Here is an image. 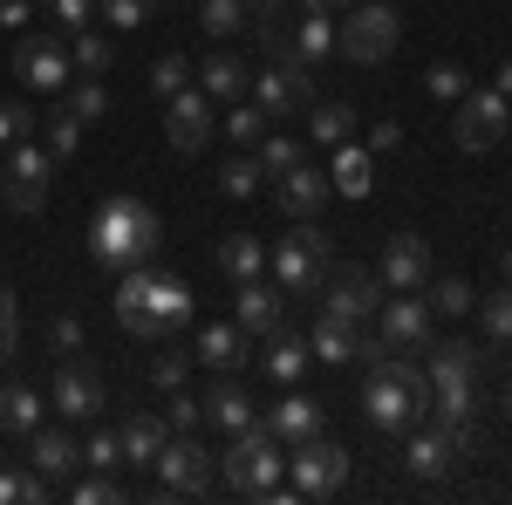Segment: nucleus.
Returning a JSON list of instances; mask_svg holds the SVG:
<instances>
[{
	"label": "nucleus",
	"instance_id": "obj_1",
	"mask_svg": "<svg viewBox=\"0 0 512 505\" xmlns=\"http://www.w3.org/2000/svg\"><path fill=\"white\" fill-rule=\"evenodd\" d=\"M158 246H164V219H158V205H144L137 192H117V198H103L96 205V219H89V260L96 267H151L158 260Z\"/></svg>",
	"mask_w": 512,
	"mask_h": 505
},
{
	"label": "nucleus",
	"instance_id": "obj_2",
	"mask_svg": "<svg viewBox=\"0 0 512 505\" xmlns=\"http://www.w3.org/2000/svg\"><path fill=\"white\" fill-rule=\"evenodd\" d=\"M192 287L178 273H158V267H123L117 280V321L137 335V342H171L185 321H192Z\"/></svg>",
	"mask_w": 512,
	"mask_h": 505
},
{
	"label": "nucleus",
	"instance_id": "obj_3",
	"mask_svg": "<svg viewBox=\"0 0 512 505\" xmlns=\"http://www.w3.org/2000/svg\"><path fill=\"white\" fill-rule=\"evenodd\" d=\"M362 417L383 430V437H410V430L431 417V376L417 362H376L369 383H362Z\"/></svg>",
	"mask_w": 512,
	"mask_h": 505
},
{
	"label": "nucleus",
	"instance_id": "obj_4",
	"mask_svg": "<svg viewBox=\"0 0 512 505\" xmlns=\"http://www.w3.org/2000/svg\"><path fill=\"white\" fill-rule=\"evenodd\" d=\"M287 444L274 437V424L267 417H253L246 430H233V444H226V458H219V471H226V485H233L239 499H294L287 485H280V471H287V458H280Z\"/></svg>",
	"mask_w": 512,
	"mask_h": 505
},
{
	"label": "nucleus",
	"instance_id": "obj_5",
	"mask_svg": "<svg viewBox=\"0 0 512 505\" xmlns=\"http://www.w3.org/2000/svg\"><path fill=\"white\" fill-rule=\"evenodd\" d=\"M478 369H485V355L472 342H431V417L437 424H451V417H472L478 410Z\"/></svg>",
	"mask_w": 512,
	"mask_h": 505
},
{
	"label": "nucleus",
	"instance_id": "obj_6",
	"mask_svg": "<svg viewBox=\"0 0 512 505\" xmlns=\"http://www.w3.org/2000/svg\"><path fill=\"white\" fill-rule=\"evenodd\" d=\"M151 471H158V499H205L219 485V451L192 430H171Z\"/></svg>",
	"mask_w": 512,
	"mask_h": 505
},
{
	"label": "nucleus",
	"instance_id": "obj_7",
	"mask_svg": "<svg viewBox=\"0 0 512 505\" xmlns=\"http://www.w3.org/2000/svg\"><path fill=\"white\" fill-rule=\"evenodd\" d=\"M396 35H403V21H396L390 0H355L349 21H335V55H349L362 69H376V62H390L396 55Z\"/></svg>",
	"mask_w": 512,
	"mask_h": 505
},
{
	"label": "nucleus",
	"instance_id": "obj_8",
	"mask_svg": "<svg viewBox=\"0 0 512 505\" xmlns=\"http://www.w3.org/2000/svg\"><path fill=\"white\" fill-rule=\"evenodd\" d=\"M48 185H55V151L48 144H7V171H0V205L7 212H41L48 205Z\"/></svg>",
	"mask_w": 512,
	"mask_h": 505
},
{
	"label": "nucleus",
	"instance_id": "obj_9",
	"mask_svg": "<svg viewBox=\"0 0 512 505\" xmlns=\"http://www.w3.org/2000/svg\"><path fill=\"white\" fill-rule=\"evenodd\" d=\"M315 294H321V314L328 321H349V328H369L376 308H383V280L369 267H328Z\"/></svg>",
	"mask_w": 512,
	"mask_h": 505
},
{
	"label": "nucleus",
	"instance_id": "obj_10",
	"mask_svg": "<svg viewBox=\"0 0 512 505\" xmlns=\"http://www.w3.org/2000/svg\"><path fill=\"white\" fill-rule=\"evenodd\" d=\"M342 485H349V451H342L335 437L294 444V458H287V492H294V499H328V492H342Z\"/></svg>",
	"mask_w": 512,
	"mask_h": 505
},
{
	"label": "nucleus",
	"instance_id": "obj_11",
	"mask_svg": "<svg viewBox=\"0 0 512 505\" xmlns=\"http://www.w3.org/2000/svg\"><path fill=\"white\" fill-rule=\"evenodd\" d=\"M321 273H328V233H315V219H294V233L274 246L280 294H315Z\"/></svg>",
	"mask_w": 512,
	"mask_h": 505
},
{
	"label": "nucleus",
	"instance_id": "obj_12",
	"mask_svg": "<svg viewBox=\"0 0 512 505\" xmlns=\"http://www.w3.org/2000/svg\"><path fill=\"white\" fill-rule=\"evenodd\" d=\"M506 130H512V96L506 89H465V96H458V117H451L458 151H492Z\"/></svg>",
	"mask_w": 512,
	"mask_h": 505
},
{
	"label": "nucleus",
	"instance_id": "obj_13",
	"mask_svg": "<svg viewBox=\"0 0 512 505\" xmlns=\"http://www.w3.org/2000/svg\"><path fill=\"white\" fill-rule=\"evenodd\" d=\"M212 130H219V103H212L205 89H178V96H164V144H171L178 157L205 151Z\"/></svg>",
	"mask_w": 512,
	"mask_h": 505
},
{
	"label": "nucleus",
	"instance_id": "obj_14",
	"mask_svg": "<svg viewBox=\"0 0 512 505\" xmlns=\"http://www.w3.org/2000/svg\"><path fill=\"white\" fill-rule=\"evenodd\" d=\"M253 103L267 110V117H308V103H315V69L308 62H274L267 76L253 82Z\"/></svg>",
	"mask_w": 512,
	"mask_h": 505
},
{
	"label": "nucleus",
	"instance_id": "obj_15",
	"mask_svg": "<svg viewBox=\"0 0 512 505\" xmlns=\"http://www.w3.org/2000/svg\"><path fill=\"white\" fill-rule=\"evenodd\" d=\"M376 335H383V349H431V301L424 294H390L376 308Z\"/></svg>",
	"mask_w": 512,
	"mask_h": 505
},
{
	"label": "nucleus",
	"instance_id": "obj_16",
	"mask_svg": "<svg viewBox=\"0 0 512 505\" xmlns=\"http://www.w3.org/2000/svg\"><path fill=\"white\" fill-rule=\"evenodd\" d=\"M69 69H76V55L62 48V35H28L14 48V76L28 89H69Z\"/></svg>",
	"mask_w": 512,
	"mask_h": 505
},
{
	"label": "nucleus",
	"instance_id": "obj_17",
	"mask_svg": "<svg viewBox=\"0 0 512 505\" xmlns=\"http://www.w3.org/2000/svg\"><path fill=\"white\" fill-rule=\"evenodd\" d=\"M376 280H383L390 294H417V287H431V246H424L417 233L383 239V267H376Z\"/></svg>",
	"mask_w": 512,
	"mask_h": 505
},
{
	"label": "nucleus",
	"instance_id": "obj_18",
	"mask_svg": "<svg viewBox=\"0 0 512 505\" xmlns=\"http://www.w3.org/2000/svg\"><path fill=\"white\" fill-rule=\"evenodd\" d=\"M315 0H267L246 28L260 35V48H267V62H294V28H301V14H308Z\"/></svg>",
	"mask_w": 512,
	"mask_h": 505
},
{
	"label": "nucleus",
	"instance_id": "obj_19",
	"mask_svg": "<svg viewBox=\"0 0 512 505\" xmlns=\"http://www.w3.org/2000/svg\"><path fill=\"white\" fill-rule=\"evenodd\" d=\"M55 410L76 417V424L103 417V376H96L89 362H62V369H55Z\"/></svg>",
	"mask_w": 512,
	"mask_h": 505
},
{
	"label": "nucleus",
	"instance_id": "obj_20",
	"mask_svg": "<svg viewBox=\"0 0 512 505\" xmlns=\"http://www.w3.org/2000/svg\"><path fill=\"white\" fill-rule=\"evenodd\" d=\"M328 171H315V164H294L287 178H274V205L287 212V219H315L321 205H328Z\"/></svg>",
	"mask_w": 512,
	"mask_h": 505
},
{
	"label": "nucleus",
	"instance_id": "obj_21",
	"mask_svg": "<svg viewBox=\"0 0 512 505\" xmlns=\"http://www.w3.org/2000/svg\"><path fill=\"white\" fill-rule=\"evenodd\" d=\"M267 424H274V437L294 451V444H308V437H321V403L308 396L301 383H287V396H280L274 410H267Z\"/></svg>",
	"mask_w": 512,
	"mask_h": 505
},
{
	"label": "nucleus",
	"instance_id": "obj_22",
	"mask_svg": "<svg viewBox=\"0 0 512 505\" xmlns=\"http://www.w3.org/2000/svg\"><path fill=\"white\" fill-rule=\"evenodd\" d=\"M328 185L342 198H369L376 192V151L369 144H335V157H328Z\"/></svg>",
	"mask_w": 512,
	"mask_h": 505
},
{
	"label": "nucleus",
	"instance_id": "obj_23",
	"mask_svg": "<svg viewBox=\"0 0 512 505\" xmlns=\"http://www.w3.org/2000/svg\"><path fill=\"white\" fill-rule=\"evenodd\" d=\"M192 355L205 362V369H219V376H233L239 362H246V328H239V321H212V328H198Z\"/></svg>",
	"mask_w": 512,
	"mask_h": 505
},
{
	"label": "nucleus",
	"instance_id": "obj_24",
	"mask_svg": "<svg viewBox=\"0 0 512 505\" xmlns=\"http://www.w3.org/2000/svg\"><path fill=\"white\" fill-rule=\"evenodd\" d=\"M260 342H267V376H274V383H301V376H308V362H315L308 335H294V328L280 321L274 335H260Z\"/></svg>",
	"mask_w": 512,
	"mask_h": 505
},
{
	"label": "nucleus",
	"instance_id": "obj_25",
	"mask_svg": "<svg viewBox=\"0 0 512 505\" xmlns=\"http://www.w3.org/2000/svg\"><path fill=\"white\" fill-rule=\"evenodd\" d=\"M233 321L246 328V335H274V328H280V294L267 287V280H239V294H233Z\"/></svg>",
	"mask_w": 512,
	"mask_h": 505
},
{
	"label": "nucleus",
	"instance_id": "obj_26",
	"mask_svg": "<svg viewBox=\"0 0 512 505\" xmlns=\"http://www.w3.org/2000/svg\"><path fill=\"white\" fill-rule=\"evenodd\" d=\"M28 465H35L41 478H55V485H62V478L82 465V451L62 437V430H41V424H35V430H28Z\"/></svg>",
	"mask_w": 512,
	"mask_h": 505
},
{
	"label": "nucleus",
	"instance_id": "obj_27",
	"mask_svg": "<svg viewBox=\"0 0 512 505\" xmlns=\"http://www.w3.org/2000/svg\"><path fill=\"white\" fill-rule=\"evenodd\" d=\"M192 76H198V89H205L212 103H239V96H246V82H253V69H246L239 55H212V62H198Z\"/></svg>",
	"mask_w": 512,
	"mask_h": 505
},
{
	"label": "nucleus",
	"instance_id": "obj_28",
	"mask_svg": "<svg viewBox=\"0 0 512 505\" xmlns=\"http://www.w3.org/2000/svg\"><path fill=\"white\" fill-rule=\"evenodd\" d=\"M328 55H335V21H328V7L315 0V7L301 14V28H294V62H308V69H321Z\"/></svg>",
	"mask_w": 512,
	"mask_h": 505
},
{
	"label": "nucleus",
	"instance_id": "obj_29",
	"mask_svg": "<svg viewBox=\"0 0 512 505\" xmlns=\"http://www.w3.org/2000/svg\"><path fill=\"white\" fill-rule=\"evenodd\" d=\"M260 267H267V239H253V233H226L219 239V273L226 280H260Z\"/></svg>",
	"mask_w": 512,
	"mask_h": 505
},
{
	"label": "nucleus",
	"instance_id": "obj_30",
	"mask_svg": "<svg viewBox=\"0 0 512 505\" xmlns=\"http://www.w3.org/2000/svg\"><path fill=\"white\" fill-rule=\"evenodd\" d=\"M253 417H260V403H253L239 383H219L212 396H205V424H219L226 437H233V430H246Z\"/></svg>",
	"mask_w": 512,
	"mask_h": 505
},
{
	"label": "nucleus",
	"instance_id": "obj_31",
	"mask_svg": "<svg viewBox=\"0 0 512 505\" xmlns=\"http://www.w3.org/2000/svg\"><path fill=\"white\" fill-rule=\"evenodd\" d=\"M123 458H130V465H158V451H164V437H171V430L158 424V417H123Z\"/></svg>",
	"mask_w": 512,
	"mask_h": 505
},
{
	"label": "nucleus",
	"instance_id": "obj_32",
	"mask_svg": "<svg viewBox=\"0 0 512 505\" xmlns=\"http://www.w3.org/2000/svg\"><path fill=\"white\" fill-rule=\"evenodd\" d=\"M451 458H458V451L444 444V430H417V437H410V451H403V465L417 471V478H444Z\"/></svg>",
	"mask_w": 512,
	"mask_h": 505
},
{
	"label": "nucleus",
	"instance_id": "obj_33",
	"mask_svg": "<svg viewBox=\"0 0 512 505\" xmlns=\"http://www.w3.org/2000/svg\"><path fill=\"white\" fill-rule=\"evenodd\" d=\"M349 130H355L349 103H308V137H315V144L335 151V144H349Z\"/></svg>",
	"mask_w": 512,
	"mask_h": 505
},
{
	"label": "nucleus",
	"instance_id": "obj_34",
	"mask_svg": "<svg viewBox=\"0 0 512 505\" xmlns=\"http://www.w3.org/2000/svg\"><path fill=\"white\" fill-rule=\"evenodd\" d=\"M355 335H362V328H349V321H328V314H321L315 335H308V349H315V362H355Z\"/></svg>",
	"mask_w": 512,
	"mask_h": 505
},
{
	"label": "nucleus",
	"instance_id": "obj_35",
	"mask_svg": "<svg viewBox=\"0 0 512 505\" xmlns=\"http://www.w3.org/2000/svg\"><path fill=\"white\" fill-rule=\"evenodd\" d=\"M35 424H41V396L28 383H7L0 389V430H21V437H28Z\"/></svg>",
	"mask_w": 512,
	"mask_h": 505
},
{
	"label": "nucleus",
	"instance_id": "obj_36",
	"mask_svg": "<svg viewBox=\"0 0 512 505\" xmlns=\"http://www.w3.org/2000/svg\"><path fill=\"white\" fill-rule=\"evenodd\" d=\"M62 103H69V110H76L82 123H96L103 110H110V89H103L96 76H69V89H62Z\"/></svg>",
	"mask_w": 512,
	"mask_h": 505
},
{
	"label": "nucleus",
	"instance_id": "obj_37",
	"mask_svg": "<svg viewBox=\"0 0 512 505\" xmlns=\"http://www.w3.org/2000/svg\"><path fill=\"white\" fill-rule=\"evenodd\" d=\"M253 157H260V178H267V185H274V178H287L294 164H308L294 137H260V151H253Z\"/></svg>",
	"mask_w": 512,
	"mask_h": 505
},
{
	"label": "nucleus",
	"instance_id": "obj_38",
	"mask_svg": "<svg viewBox=\"0 0 512 505\" xmlns=\"http://www.w3.org/2000/svg\"><path fill=\"white\" fill-rule=\"evenodd\" d=\"M198 28L212 41L239 35V28H246V0H205V7H198Z\"/></svg>",
	"mask_w": 512,
	"mask_h": 505
},
{
	"label": "nucleus",
	"instance_id": "obj_39",
	"mask_svg": "<svg viewBox=\"0 0 512 505\" xmlns=\"http://www.w3.org/2000/svg\"><path fill=\"white\" fill-rule=\"evenodd\" d=\"M267 130H274V117H267L260 103H239L233 117H226V137H233V144H246V151H260V137H267Z\"/></svg>",
	"mask_w": 512,
	"mask_h": 505
},
{
	"label": "nucleus",
	"instance_id": "obj_40",
	"mask_svg": "<svg viewBox=\"0 0 512 505\" xmlns=\"http://www.w3.org/2000/svg\"><path fill=\"white\" fill-rule=\"evenodd\" d=\"M198 417H205V396H192V389H164V430H198Z\"/></svg>",
	"mask_w": 512,
	"mask_h": 505
},
{
	"label": "nucleus",
	"instance_id": "obj_41",
	"mask_svg": "<svg viewBox=\"0 0 512 505\" xmlns=\"http://www.w3.org/2000/svg\"><path fill=\"white\" fill-rule=\"evenodd\" d=\"M41 130H48V151H55V164H62V157H76V144H82V117L69 110V103H62L55 117L41 123Z\"/></svg>",
	"mask_w": 512,
	"mask_h": 505
},
{
	"label": "nucleus",
	"instance_id": "obj_42",
	"mask_svg": "<svg viewBox=\"0 0 512 505\" xmlns=\"http://www.w3.org/2000/svg\"><path fill=\"white\" fill-rule=\"evenodd\" d=\"M178 89H192V62H185V55H158V62H151V96H178Z\"/></svg>",
	"mask_w": 512,
	"mask_h": 505
},
{
	"label": "nucleus",
	"instance_id": "obj_43",
	"mask_svg": "<svg viewBox=\"0 0 512 505\" xmlns=\"http://www.w3.org/2000/svg\"><path fill=\"white\" fill-rule=\"evenodd\" d=\"M478 321H485V335H492V342H512V280L499 287V294H485V301H478Z\"/></svg>",
	"mask_w": 512,
	"mask_h": 505
},
{
	"label": "nucleus",
	"instance_id": "obj_44",
	"mask_svg": "<svg viewBox=\"0 0 512 505\" xmlns=\"http://www.w3.org/2000/svg\"><path fill=\"white\" fill-rule=\"evenodd\" d=\"M69 41H76L69 55H76V69H82V76H103V69H110V35L82 28V35H69Z\"/></svg>",
	"mask_w": 512,
	"mask_h": 505
},
{
	"label": "nucleus",
	"instance_id": "obj_45",
	"mask_svg": "<svg viewBox=\"0 0 512 505\" xmlns=\"http://www.w3.org/2000/svg\"><path fill=\"white\" fill-rule=\"evenodd\" d=\"M219 192L226 198H253L260 192V157H233V164L219 171Z\"/></svg>",
	"mask_w": 512,
	"mask_h": 505
},
{
	"label": "nucleus",
	"instance_id": "obj_46",
	"mask_svg": "<svg viewBox=\"0 0 512 505\" xmlns=\"http://www.w3.org/2000/svg\"><path fill=\"white\" fill-rule=\"evenodd\" d=\"M96 14H103L110 28H144V21L158 14V0H96Z\"/></svg>",
	"mask_w": 512,
	"mask_h": 505
},
{
	"label": "nucleus",
	"instance_id": "obj_47",
	"mask_svg": "<svg viewBox=\"0 0 512 505\" xmlns=\"http://www.w3.org/2000/svg\"><path fill=\"white\" fill-rule=\"evenodd\" d=\"M424 89H431V103H458V96H465L472 82H465V69H458V62H431Z\"/></svg>",
	"mask_w": 512,
	"mask_h": 505
},
{
	"label": "nucleus",
	"instance_id": "obj_48",
	"mask_svg": "<svg viewBox=\"0 0 512 505\" xmlns=\"http://www.w3.org/2000/svg\"><path fill=\"white\" fill-rule=\"evenodd\" d=\"M41 7L55 14V35H82L96 21V0H41Z\"/></svg>",
	"mask_w": 512,
	"mask_h": 505
},
{
	"label": "nucleus",
	"instance_id": "obj_49",
	"mask_svg": "<svg viewBox=\"0 0 512 505\" xmlns=\"http://www.w3.org/2000/svg\"><path fill=\"white\" fill-rule=\"evenodd\" d=\"M82 465H96V471H117V465H123V437H117V430H96V437L82 444Z\"/></svg>",
	"mask_w": 512,
	"mask_h": 505
},
{
	"label": "nucleus",
	"instance_id": "obj_50",
	"mask_svg": "<svg viewBox=\"0 0 512 505\" xmlns=\"http://www.w3.org/2000/svg\"><path fill=\"white\" fill-rule=\"evenodd\" d=\"M431 301H437V314H472L478 308V301H472V280H437Z\"/></svg>",
	"mask_w": 512,
	"mask_h": 505
},
{
	"label": "nucleus",
	"instance_id": "obj_51",
	"mask_svg": "<svg viewBox=\"0 0 512 505\" xmlns=\"http://www.w3.org/2000/svg\"><path fill=\"white\" fill-rule=\"evenodd\" d=\"M185 376H192V355H185V349H164L158 362H151V383H158V389H178Z\"/></svg>",
	"mask_w": 512,
	"mask_h": 505
},
{
	"label": "nucleus",
	"instance_id": "obj_52",
	"mask_svg": "<svg viewBox=\"0 0 512 505\" xmlns=\"http://www.w3.org/2000/svg\"><path fill=\"white\" fill-rule=\"evenodd\" d=\"M35 130V117H28V103H0V144H21Z\"/></svg>",
	"mask_w": 512,
	"mask_h": 505
},
{
	"label": "nucleus",
	"instance_id": "obj_53",
	"mask_svg": "<svg viewBox=\"0 0 512 505\" xmlns=\"http://www.w3.org/2000/svg\"><path fill=\"white\" fill-rule=\"evenodd\" d=\"M69 499H76V505H103V499H117V485H110V471H96V478L69 485Z\"/></svg>",
	"mask_w": 512,
	"mask_h": 505
},
{
	"label": "nucleus",
	"instance_id": "obj_54",
	"mask_svg": "<svg viewBox=\"0 0 512 505\" xmlns=\"http://www.w3.org/2000/svg\"><path fill=\"white\" fill-rule=\"evenodd\" d=\"M14 342H21V314H14V294L0 287V355H14Z\"/></svg>",
	"mask_w": 512,
	"mask_h": 505
},
{
	"label": "nucleus",
	"instance_id": "obj_55",
	"mask_svg": "<svg viewBox=\"0 0 512 505\" xmlns=\"http://www.w3.org/2000/svg\"><path fill=\"white\" fill-rule=\"evenodd\" d=\"M362 144H369L376 157H383V151H396V144H403V123H396V117H383L376 130H369V137H362Z\"/></svg>",
	"mask_w": 512,
	"mask_h": 505
},
{
	"label": "nucleus",
	"instance_id": "obj_56",
	"mask_svg": "<svg viewBox=\"0 0 512 505\" xmlns=\"http://www.w3.org/2000/svg\"><path fill=\"white\" fill-rule=\"evenodd\" d=\"M48 342H55V349H76V342H82V321H76V314H55V321H48Z\"/></svg>",
	"mask_w": 512,
	"mask_h": 505
},
{
	"label": "nucleus",
	"instance_id": "obj_57",
	"mask_svg": "<svg viewBox=\"0 0 512 505\" xmlns=\"http://www.w3.org/2000/svg\"><path fill=\"white\" fill-rule=\"evenodd\" d=\"M28 7H35V0H0V28H21V21H28Z\"/></svg>",
	"mask_w": 512,
	"mask_h": 505
},
{
	"label": "nucleus",
	"instance_id": "obj_58",
	"mask_svg": "<svg viewBox=\"0 0 512 505\" xmlns=\"http://www.w3.org/2000/svg\"><path fill=\"white\" fill-rule=\"evenodd\" d=\"M492 89H506V96H512V55H506V69H499V82H492Z\"/></svg>",
	"mask_w": 512,
	"mask_h": 505
},
{
	"label": "nucleus",
	"instance_id": "obj_59",
	"mask_svg": "<svg viewBox=\"0 0 512 505\" xmlns=\"http://www.w3.org/2000/svg\"><path fill=\"white\" fill-rule=\"evenodd\" d=\"M260 7H267V0H246V21H253V14H260Z\"/></svg>",
	"mask_w": 512,
	"mask_h": 505
},
{
	"label": "nucleus",
	"instance_id": "obj_60",
	"mask_svg": "<svg viewBox=\"0 0 512 505\" xmlns=\"http://www.w3.org/2000/svg\"><path fill=\"white\" fill-rule=\"evenodd\" d=\"M321 7H355V0H321Z\"/></svg>",
	"mask_w": 512,
	"mask_h": 505
},
{
	"label": "nucleus",
	"instance_id": "obj_61",
	"mask_svg": "<svg viewBox=\"0 0 512 505\" xmlns=\"http://www.w3.org/2000/svg\"><path fill=\"white\" fill-rule=\"evenodd\" d=\"M506 280H512V246H506Z\"/></svg>",
	"mask_w": 512,
	"mask_h": 505
},
{
	"label": "nucleus",
	"instance_id": "obj_62",
	"mask_svg": "<svg viewBox=\"0 0 512 505\" xmlns=\"http://www.w3.org/2000/svg\"><path fill=\"white\" fill-rule=\"evenodd\" d=\"M506 417H512V383H506Z\"/></svg>",
	"mask_w": 512,
	"mask_h": 505
}]
</instances>
